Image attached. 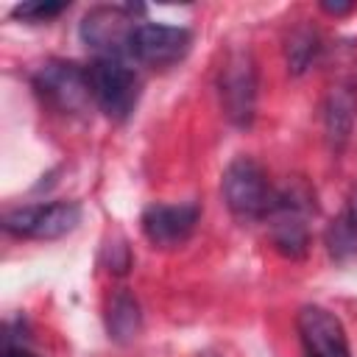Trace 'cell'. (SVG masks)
Here are the masks:
<instances>
[{
	"mask_svg": "<svg viewBox=\"0 0 357 357\" xmlns=\"http://www.w3.org/2000/svg\"><path fill=\"white\" fill-rule=\"evenodd\" d=\"M64 8H67V3H42V0H33V3H20V6H14L11 17L36 25V22H47V20L59 17Z\"/></svg>",
	"mask_w": 357,
	"mask_h": 357,
	"instance_id": "9a60e30c",
	"label": "cell"
},
{
	"mask_svg": "<svg viewBox=\"0 0 357 357\" xmlns=\"http://www.w3.org/2000/svg\"><path fill=\"white\" fill-rule=\"evenodd\" d=\"M324 243H326V251L335 262H349L357 257V223H354L349 206L326 226Z\"/></svg>",
	"mask_w": 357,
	"mask_h": 357,
	"instance_id": "5bb4252c",
	"label": "cell"
},
{
	"mask_svg": "<svg viewBox=\"0 0 357 357\" xmlns=\"http://www.w3.org/2000/svg\"><path fill=\"white\" fill-rule=\"evenodd\" d=\"M201 218V206L195 201L187 204H151L142 212V234L148 243L159 248H173L181 245L192 231Z\"/></svg>",
	"mask_w": 357,
	"mask_h": 357,
	"instance_id": "30bf717a",
	"label": "cell"
},
{
	"mask_svg": "<svg viewBox=\"0 0 357 357\" xmlns=\"http://www.w3.org/2000/svg\"><path fill=\"white\" fill-rule=\"evenodd\" d=\"M220 192L229 206V212L240 220H259L268 218L273 206V190L268 184V176L259 162L251 156H237L226 165L220 178Z\"/></svg>",
	"mask_w": 357,
	"mask_h": 357,
	"instance_id": "7a4b0ae2",
	"label": "cell"
},
{
	"mask_svg": "<svg viewBox=\"0 0 357 357\" xmlns=\"http://www.w3.org/2000/svg\"><path fill=\"white\" fill-rule=\"evenodd\" d=\"M321 53V36L315 28L310 25H298L290 31L287 42H284V59H287V70L293 75H301L312 67V61Z\"/></svg>",
	"mask_w": 357,
	"mask_h": 357,
	"instance_id": "4fadbf2b",
	"label": "cell"
},
{
	"mask_svg": "<svg viewBox=\"0 0 357 357\" xmlns=\"http://www.w3.org/2000/svg\"><path fill=\"white\" fill-rule=\"evenodd\" d=\"M349 212H351V218H354V223H357V192H354V198H351V204H349Z\"/></svg>",
	"mask_w": 357,
	"mask_h": 357,
	"instance_id": "ac0fdd59",
	"label": "cell"
},
{
	"mask_svg": "<svg viewBox=\"0 0 357 357\" xmlns=\"http://www.w3.org/2000/svg\"><path fill=\"white\" fill-rule=\"evenodd\" d=\"M296 326L307 357H351L343 324L335 318V312L318 304H304L296 315Z\"/></svg>",
	"mask_w": 357,
	"mask_h": 357,
	"instance_id": "9c48e42d",
	"label": "cell"
},
{
	"mask_svg": "<svg viewBox=\"0 0 357 357\" xmlns=\"http://www.w3.org/2000/svg\"><path fill=\"white\" fill-rule=\"evenodd\" d=\"M321 8H324L326 14H335V17H340V14H349V11H354V3H332V0H324V3H321Z\"/></svg>",
	"mask_w": 357,
	"mask_h": 357,
	"instance_id": "2e32d148",
	"label": "cell"
},
{
	"mask_svg": "<svg viewBox=\"0 0 357 357\" xmlns=\"http://www.w3.org/2000/svg\"><path fill=\"white\" fill-rule=\"evenodd\" d=\"M36 92L59 112H81L92 100L89 73L75 61H47L33 75Z\"/></svg>",
	"mask_w": 357,
	"mask_h": 357,
	"instance_id": "52a82bcc",
	"label": "cell"
},
{
	"mask_svg": "<svg viewBox=\"0 0 357 357\" xmlns=\"http://www.w3.org/2000/svg\"><path fill=\"white\" fill-rule=\"evenodd\" d=\"M324 134L332 151H343L351 137L354 117H357V92L351 84H335L324 100Z\"/></svg>",
	"mask_w": 357,
	"mask_h": 357,
	"instance_id": "8fae6325",
	"label": "cell"
},
{
	"mask_svg": "<svg viewBox=\"0 0 357 357\" xmlns=\"http://www.w3.org/2000/svg\"><path fill=\"white\" fill-rule=\"evenodd\" d=\"M81 223V206L75 201H53V204H31L17 206L3 215V229L14 237L31 240H59L70 234Z\"/></svg>",
	"mask_w": 357,
	"mask_h": 357,
	"instance_id": "8992f818",
	"label": "cell"
},
{
	"mask_svg": "<svg viewBox=\"0 0 357 357\" xmlns=\"http://www.w3.org/2000/svg\"><path fill=\"white\" fill-rule=\"evenodd\" d=\"M145 6H95L81 20V39L98 53V59H131V36L139 25L134 14H142Z\"/></svg>",
	"mask_w": 357,
	"mask_h": 357,
	"instance_id": "3957f363",
	"label": "cell"
},
{
	"mask_svg": "<svg viewBox=\"0 0 357 357\" xmlns=\"http://www.w3.org/2000/svg\"><path fill=\"white\" fill-rule=\"evenodd\" d=\"M86 73L95 106L109 120H126L139 98V81L126 59H95Z\"/></svg>",
	"mask_w": 357,
	"mask_h": 357,
	"instance_id": "5b68a950",
	"label": "cell"
},
{
	"mask_svg": "<svg viewBox=\"0 0 357 357\" xmlns=\"http://www.w3.org/2000/svg\"><path fill=\"white\" fill-rule=\"evenodd\" d=\"M315 209L312 195L301 187H284L273 195V206L268 212L271 243L287 259H304L310 251V226L307 218Z\"/></svg>",
	"mask_w": 357,
	"mask_h": 357,
	"instance_id": "277c9868",
	"label": "cell"
},
{
	"mask_svg": "<svg viewBox=\"0 0 357 357\" xmlns=\"http://www.w3.org/2000/svg\"><path fill=\"white\" fill-rule=\"evenodd\" d=\"M192 45V33L181 25L139 22L131 36V59L148 67H173L178 64Z\"/></svg>",
	"mask_w": 357,
	"mask_h": 357,
	"instance_id": "ba28073f",
	"label": "cell"
},
{
	"mask_svg": "<svg viewBox=\"0 0 357 357\" xmlns=\"http://www.w3.org/2000/svg\"><path fill=\"white\" fill-rule=\"evenodd\" d=\"M3 357H36V354H31V351L22 349V346H8V349L3 351Z\"/></svg>",
	"mask_w": 357,
	"mask_h": 357,
	"instance_id": "e0dca14e",
	"label": "cell"
},
{
	"mask_svg": "<svg viewBox=\"0 0 357 357\" xmlns=\"http://www.w3.org/2000/svg\"><path fill=\"white\" fill-rule=\"evenodd\" d=\"M106 329L109 337L117 343H131L142 329V312L137 298L128 290H117L106 310Z\"/></svg>",
	"mask_w": 357,
	"mask_h": 357,
	"instance_id": "7c38bea8",
	"label": "cell"
},
{
	"mask_svg": "<svg viewBox=\"0 0 357 357\" xmlns=\"http://www.w3.org/2000/svg\"><path fill=\"white\" fill-rule=\"evenodd\" d=\"M198 357H215V354H198Z\"/></svg>",
	"mask_w": 357,
	"mask_h": 357,
	"instance_id": "d6986e66",
	"label": "cell"
},
{
	"mask_svg": "<svg viewBox=\"0 0 357 357\" xmlns=\"http://www.w3.org/2000/svg\"><path fill=\"white\" fill-rule=\"evenodd\" d=\"M257 61L248 47H231L220 64L218 92L226 120L237 128H248L257 114Z\"/></svg>",
	"mask_w": 357,
	"mask_h": 357,
	"instance_id": "6da1fadb",
	"label": "cell"
}]
</instances>
